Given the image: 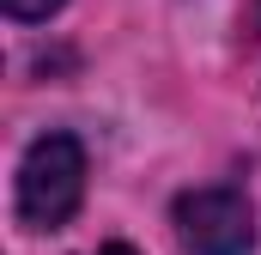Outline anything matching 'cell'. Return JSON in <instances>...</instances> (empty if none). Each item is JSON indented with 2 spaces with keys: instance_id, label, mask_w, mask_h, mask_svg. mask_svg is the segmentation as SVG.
<instances>
[{
  "instance_id": "cell-4",
  "label": "cell",
  "mask_w": 261,
  "mask_h": 255,
  "mask_svg": "<svg viewBox=\"0 0 261 255\" xmlns=\"http://www.w3.org/2000/svg\"><path fill=\"white\" fill-rule=\"evenodd\" d=\"M97 255H134V249H128V243H110V249H97Z\"/></svg>"
},
{
  "instance_id": "cell-2",
  "label": "cell",
  "mask_w": 261,
  "mask_h": 255,
  "mask_svg": "<svg viewBox=\"0 0 261 255\" xmlns=\"http://www.w3.org/2000/svg\"><path fill=\"white\" fill-rule=\"evenodd\" d=\"M176 243L182 255H249L255 213L243 189H195L176 200Z\"/></svg>"
},
{
  "instance_id": "cell-3",
  "label": "cell",
  "mask_w": 261,
  "mask_h": 255,
  "mask_svg": "<svg viewBox=\"0 0 261 255\" xmlns=\"http://www.w3.org/2000/svg\"><path fill=\"white\" fill-rule=\"evenodd\" d=\"M0 6H6V18H24L31 24V18H49L61 0H0Z\"/></svg>"
},
{
  "instance_id": "cell-1",
  "label": "cell",
  "mask_w": 261,
  "mask_h": 255,
  "mask_svg": "<svg viewBox=\"0 0 261 255\" xmlns=\"http://www.w3.org/2000/svg\"><path fill=\"white\" fill-rule=\"evenodd\" d=\"M85 194V152L73 134H43L18 164V219L31 231H55L79 213Z\"/></svg>"
}]
</instances>
